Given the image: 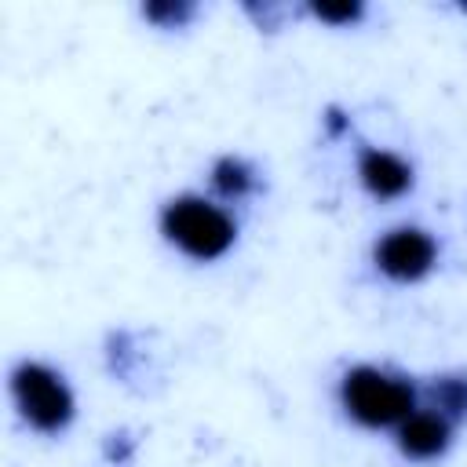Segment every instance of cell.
<instances>
[{
  "label": "cell",
  "instance_id": "4",
  "mask_svg": "<svg viewBox=\"0 0 467 467\" xmlns=\"http://www.w3.org/2000/svg\"><path fill=\"white\" fill-rule=\"evenodd\" d=\"M372 270L390 285H420L441 263V241L416 223H398L372 241Z\"/></svg>",
  "mask_w": 467,
  "mask_h": 467
},
{
  "label": "cell",
  "instance_id": "7",
  "mask_svg": "<svg viewBox=\"0 0 467 467\" xmlns=\"http://www.w3.org/2000/svg\"><path fill=\"white\" fill-rule=\"evenodd\" d=\"M208 190L223 204H241L263 190V171L244 153H219L208 164Z\"/></svg>",
  "mask_w": 467,
  "mask_h": 467
},
{
  "label": "cell",
  "instance_id": "3",
  "mask_svg": "<svg viewBox=\"0 0 467 467\" xmlns=\"http://www.w3.org/2000/svg\"><path fill=\"white\" fill-rule=\"evenodd\" d=\"M11 401L18 420L44 438L66 434L77 420V394L66 372L40 358H22L11 368Z\"/></svg>",
  "mask_w": 467,
  "mask_h": 467
},
{
  "label": "cell",
  "instance_id": "2",
  "mask_svg": "<svg viewBox=\"0 0 467 467\" xmlns=\"http://www.w3.org/2000/svg\"><path fill=\"white\" fill-rule=\"evenodd\" d=\"M336 401L343 416L365 431H398V423H405L420 409L423 394L412 376L376 361H358L343 368L336 383Z\"/></svg>",
  "mask_w": 467,
  "mask_h": 467
},
{
  "label": "cell",
  "instance_id": "11",
  "mask_svg": "<svg viewBox=\"0 0 467 467\" xmlns=\"http://www.w3.org/2000/svg\"><path fill=\"white\" fill-rule=\"evenodd\" d=\"M321 131H325L328 142L347 139V135L354 131V117H350V109L339 106V102H328V106L321 109Z\"/></svg>",
  "mask_w": 467,
  "mask_h": 467
},
{
  "label": "cell",
  "instance_id": "12",
  "mask_svg": "<svg viewBox=\"0 0 467 467\" xmlns=\"http://www.w3.org/2000/svg\"><path fill=\"white\" fill-rule=\"evenodd\" d=\"M102 456H106V463H113V467L131 463V456H135V438H131L128 431H109L106 441H102Z\"/></svg>",
  "mask_w": 467,
  "mask_h": 467
},
{
  "label": "cell",
  "instance_id": "8",
  "mask_svg": "<svg viewBox=\"0 0 467 467\" xmlns=\"http://www.w3.org/2000/svg\"><path fill=\"white\" fill-rule=\"evenodd\" d=\"M420 394H423L427 409H434L449 423L460 427L467 420V368H449V372L431 376V383Z\"/></svg>",
  "mask_w": 467,
  "mask_h": 467
},
{
  "label": "cell",
  "instance_id": "1",
  "mask_svg": "<svg viewBox=\"0 0 467 467\" xmlns=\"http://www.w3.org/2000/svg\"><path fill=\"white\" fill-rule=\"evenodd\" d=\"M157 230L168 248H175L190 263H219L237 248L241 223L234 212L197 190L171 193L157 212Z\"/></svg>",
  "mask_w": 467,
  "mask_h": 467
},
{
  "label": "cell",
  "instance_id": "9",
  "mask_svg": "<svg viewBox=\"0 0 467 467\" xmlns=\"http://www.w3.org/2000/svg\"><path fill=\"white\" fill-rule=\"evenodd\" d=\"M142 22H150L153 29L161 33H175V29H186L193 26V18L201 15V4L197 0H150L139 7Z\"/></svg>",
  "mask_w": 467,
  "mask_h": 467
},
{
  "label": "cell",
  "instance_id": "6",
  "mask_svg": "<svg viewBox=\"0 0 467 467\" xmlns=\"http://www.w3.org/2000/svg\"><path fill=\"white\" fill-rule=\"evenodd\" d=\"M452 441H456V423H449L445 416H438L427 405H420L394 431V445L409 463H438L449 456Z\"/></svg>",
  "mask_w": 467,
  "mask_h": 467
},
{
  "label": "cell",
  "instance_id": "10",
  "mask_svg": "<svg viewBox=\"0 0 467 467\" xmlns=\"http://www.w3.org/2000/svg\"><path fill=\"white\" fill-rule=\"evenodd\" d=\"M314 22L328 26V29H354L368 18V4L365 0H336V4H306L303 7Z\"/></svg>",
  "mask_w": 467,
  "mask_h": 467
},
{
  "label": "cell",
  "instance_id": "5",
  "mask_svg": "<svg viewBox=\"0 0 467 467\" xmlns=\"http://www.w3.org/2000/svg\"><path fill=\"white\" fill-rule=\"evenodd\" d=\"M354 171H358V186L379 201H401L416 190V164L387 146H372V142H358L354 150Z\"/></svg>",
  "mask_w": 467,
  "mask_h": 467
},
{
  "label": "cell",
  "instance_id": "13",
  "mask_svg": "<svg viewBox=\"0 0 467 467\" xmlns=\"http://www.w3.org/2000/svg\"><path fill=\"white\" fill-rule=\"evenodd\" d=\"M244 15L248 18H255V26L259 29H266V33H274V29H281V18H285V7H277V4H244Z\"/></svg>",
  "mask_w": 467,
  "mask_h": 467
}]
</instances>
